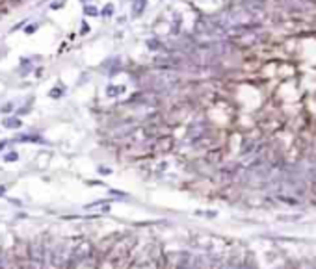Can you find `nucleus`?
Returning a JSON list of instances; mask_svg holds the SVG:
<instances>
[{
  "label": "nucleus",
  "mask_w": 316,
  "mask_h": 269,
  "mask_svg": "<svg viewBox=\"0 0 316 269\" xmlns=\"http://www.w3.org/2000/svg\"><path fill=\"white\" fill-rule=\"evenodd\" d=\"M143 6H145V0H138V4L134 2V13H142V9H143Z\"/></svg>",
  "instance_id": "nucleus-1"
},
{
  "label": "nucleus",
  "mask_w": 316,
  "mask_h": 269,
  "mask_svg": "<svg viewBox=\"0 0 316 269\" xmlns=\"http://www.w3.org/2000/svg\"><path fill=\"white\" fill-rule=\"evenodd\" d=\"M112 9H114V6H112V4H108L106 8L102 9V15H112Z\"/></svg>",
  "instance_id": "nucleus-2"
},
{
  "label": "nucleus",
  "mask_w": 316,
  "mask_h": 269,
  "mask_svg": "<svg viewBox=\"0 0 316 269\" xmlns=\"http://www.w3.org/2000/svg\"><path fill=\"white\" fill-rule=\"evenodd\" d=\"M86 15H97V9L93 8V6H91V8L88 6V8H86Z\"/></svg>",
  "instance_id": "nucleus-3"
}]
</instances>
